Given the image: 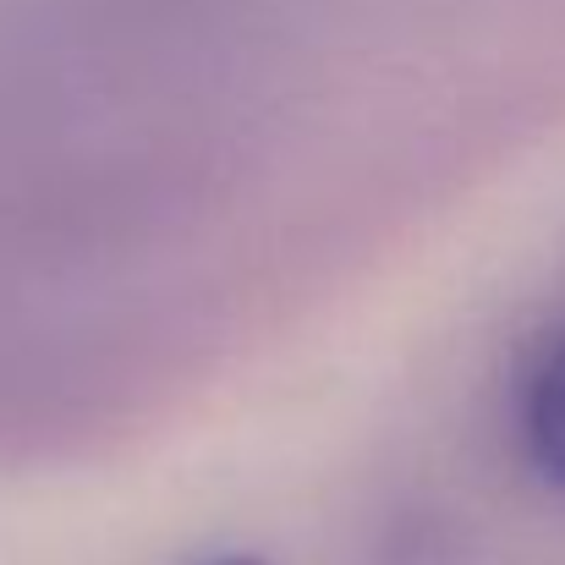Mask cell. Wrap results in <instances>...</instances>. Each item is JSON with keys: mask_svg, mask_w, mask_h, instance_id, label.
<instances>
[{"mask_svg": "<svg viewBox=\"0 0 565 565\" xmlns=\"http://www.w3.org/2000/svg\"><path fill=\"white\" fill-rule=\"evenodd\" d=\"M516 439L527 467L550 489H565V330L533 358L516 390Z\"/></svg>", "mask_w": 565, "mask_h": 565, "instance_id": "6da1fadb", "label": "cell"}, {"mask_svg": "<svg viewBox=\"0 0 565 565\" xmlns=\"http://www.w3.org/2000/svg\"><path fill=\"white\" fill-rule=\"evenodd\" d=\"M198 565H264L258 555H214V561H198Z\"/></svg>", "mask_w": 565, "mask_h": 565, "instance_id": "7a4b0ae2", "label": "cell"}]
</instances>
